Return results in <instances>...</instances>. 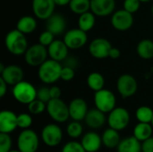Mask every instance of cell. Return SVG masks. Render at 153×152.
I'll return each instance as SVG.
<instances>
[{
  "instance_id": "cell-27",
  "label": "cell",
  "mask_w": 153,
  "mask_h": 152,
  "mask_svg": "<svg viewBox=\"0 0 153 152\" xmlns=\"http://www.w3.org/2000/svg\"><path fill=\"white\" fill-rule=\"evenodd\" d=\"M95 22H96V15L91 11H88L79 15L78 28L84 30L85 32H88L94 27Z\"/></svg>"
},
{
  "instance_id": "cell-20",
  "label": "cell",
  "mask_w": 153,
  "mask_h": 152,
  "mask_svg": "<svg viewBox=\"0 0 153 152\" xmlns=\"http://www.w3.org/2000/svg\"><path fill=\"white\" fill-rule=\"evenodd\" d=\"M66 29V21L60 13H53L46 20V30L52 32L55 36L61 35Z\"/></svg>"
},
{
  "instance_id": "cell-21",
  "label": "cell",
  "mask_w": 153,
  "mask_h": 152,
  "mask_svg": "<svg viewBox=\"0 0 153 152\" xmlns=\"http://www.w3.org/2000/svg\"><path fill=\"white\" fill-rule=\"evenodd\" d=\"M106 120V114L96 108L93 109H90L84 118L86 125L92 130L101 128L105 125Z\"/></svg>"
},
{
  "instance_id": "cell-36",
  "label": "cell",
  "mask_w": 153,
  "mask_h": 152,
  "mask_svg": "<svg viewBox=\"0 0 153 152\" xmlns=\"http://www.w3.org/2000/svg\"><path fill=\"white\" fill-rule=\"evenodd\" d=\"M61 152H86L85 150L83 149L81 142H76V141H71L66 142Z\"/></svg>"
},
{
  "instance_id": "cell-2",
  "label": "cell",
  "mask_w": 153,
  "mask_h": 152,
  "mask_svg": "<svg viewBox=\"0 0 153 152\" xmlns=\"http://www.w3.org/2000/svg\"><path fill=\"white\" fill-rule=\"evenodd\" d=\"M4 45L6 49L14 56L24 55L29 47L25 34L17 29L10 30L5 35Z\"/></svg>"
},
{
  "instance_id": "cell-15",
  "label": "cell",
  "mask_w": 153,
  "mask_h": 152,
  "mask_svg": "<svg viewBox=\"0 0 153 152\" xmlns=\"http://www.w3.org/2000/svg\"><path fill=\"white\" fill-rule=\"evenodd\" d=\"M1 78L8 84L14 86L20 82L23 81L24 73L22 67L17 65H9L0 73Z\"/></svg>"
},
{
  "instance_id": "cell-34",
  "label": "cell",
  "mask_w": 153,
  "mask_h": 152,
  "mask_svg": "<svg viewBox=\"0 0 153 152\" xmlns=\"http://www.w3.org/2000/svg\"><path fill=\"white\" fill-rule=\"evenodd\" d=\"M30 113H21L17 115V125L22 130L29 129L32 125V117Z\"/></svg>"
},
{
  "instance_id": "cell-10",
  "label": "cell",
  "mask_w": 153,
  "mask_h": 152,
  "mask_svg": "<svg viewBox=\"0 0 153 152\" xmlns=\"http://www.w3.org/2000/svg\"><path fill=\"white\" fill-rule=\"evenodd\" d=\"M117 89L120 96L124 99L133 97L138 90V82L136 79L128 73L119 76L117 82Z\"/></svg>"
},
{
  "instance_id": "cell-39",
  "label": "cell",
  "mask_w": 153,
  "mask_h": 152,
  "mask_svg": "<svg viewBox=\"0 0 153 152\" xmlns=\"http://www.w3.org/2000/svg\"><path fill=\"white\" fill-rule=\"evenodd\" d=\"M37 99L45 102L46 104L51 99L50 96V88L41 87L37 90Z\"/></svg>"
},
{
  "instance_id": "cell-43",
  "label": "cell",
  "mask_w": 153,
  "mask_h": 152,
  "mask_svg": "<svg viewBox=\"0 0 153 152\" xmlns=\"http://www.w3.org/2000/svg\"><path fill=\"white\" fill-rule=\"evenodd\" d=\"M62 94L61 89L57 86H52L50 88V96H51V99H60Z\"/></svg>"
},
{
  "instance_id": "cell-18",
  "label": "cell",
  "mask_w": 153,
  "mask_h": 152,
  "mask_svg": "<svg viewBox=\"0 0 153 152\" xmlns=\"http://www.w3.org/2000/svg\"><path fill=\"white\" fill-rule=\"evenodd\" d=\"M68 50L69 47L65 43V41L61 39H55L48 47V56L51 59L58 62L64 61L68 56Z\"/></svg>"
},
{
  "instance_id": "cell-9",
  "label": "cell",
  "mask_w": 153,
  "mask_h": 152,
  "mask_svg": "<svg viewBox=\"0 0 153 152\" xmlns=\"http://www.w3.org/2000/svg\"><path fill=\"white\" fill-rule=\"evenodd\" d=\"M40 137L48 147H56L63 141V131L57 124H48L42 128Z\"/></svg>"
},
{
  "instance_id": "cell-50",
  "label": "cell",
  "mask_w": 153,
  "mask_h": 152,
  "mask_svg": "<svg viewBox=\"0 0 153 152\" xmlns=\"http://www.w3.org/2000/svg\"><path fill=\"white\" fill-rule=\"evenodd\" d=\"M152 126H153V119H152Z\"/></svg>"
},
{
  "instance_id": "cell-22",
  "label": "cell",
  "mask_w": 153,
  "mask_h": 152,
  "mask_svg": "<svg viewBox=\"0 0 153 152\" xmlns=\"http://www.w3.org/2000/svg\"><path fill=\"white\" fill-rule=\"evenodd\" d=\"M81 143L85 151L91 152H98L103 145L101 136L93 131L88 132L83 134V136L82 137Z\"/></svg>"
},
{
  "instance_id": "cell-42",
  "label": "cell",
  "mask_w": 153,
  "mask_h": 152,
  "mask_svg": "<svg viewBox=\"0 0 153 152\" xmlns=\"http://www.w3.org/2000/svg\"><path fill=\"white\" fill-rule=\"evenodd\" d=\"M78 60L76 57L74 56H67L65 60H64V65L65 66H69L71 68H74L75 70V68L78 66Z\"/></svg>"
},
{
  "instance_id": "cell-3",
  "label": "cell",
  "mask_w": 153,
  "mask_h": 152,
  "mask_svg": "<svg viewBox=\"0 0 153 152\" xmlns=\"http://www.w3.org/2000/svg\"><path fill=\"white\" fill-rule=\"evenodd\" d=\"M47 113L57 124L66 122L70 118L68 105L61 99H53L47 103Z\"/></svg>"
},
{
  "instance_id": "cell-23",
  "label": "cell",
  "mask_w": 153,
  "mask_h": 152,
  "mask_svg": "<svg viewBox=\"0 0 153 152\" xmlns=\"http://www.w3.org/2000/svg\"><path fill=\"white\" fill-rule=\"evenodd\" d=\"M101 139H102L103 145L109 150L117 149L119 142H121L119 131H117L111 127H108L103 132L101 135Z\"/></svg>"
},
{
  "instance_id": "cell-30",
  "label": "cell",
  "mask_w": 153,
  "mask_h": 152,
  "mask_svg": "<svg viewBox=\"0 0 153 152\" xmlns=\"http://www.w3.org/2000/svg\"><path fill=\"white\" fill-rule=\"evenodd\" d=\"M69 9L75 14H82L91 11V0H71Z\"/></svg>"
},
{
  "instance_id": "cell-32",
  "label": "cell",
  "mask_w": 153,
  "mask_h": 152,
  "mask_svg": "<svg viewBox=\"0 0 153 152\" xmlns=\"http://www.w3.org/2000/svg\"><path fill=\"white\" fill-rule=\"evenodd\" d=\"M83 127L80 121L73 120L71 123L68 124L66 127V133L72 139H78L82 135Z\"/></svg>"
},
{
  "instance_id": "cell-16",
  "label": "cell",
  "mask_w": 153,
  "mask_h": 152,
  "mask_svg": "<svg viewBox=\"0 0 153 152\" xmlns=\"http://www.w3.org/2000/svg\"><path fill=\"white\" fill-rule=\"evenodd\" d=\"M116 8V0H91V11L98 17L112 15Z\"/></svg>"
},
{
  "instance_id": "cell-48",
  "label": "cell",
  "mask_w": 153,
  "mask_h": 152,
  "mask_svg": "<svg viewBox=\"0 0 153 152\" xmlns=\"http://www.w3.org/2000/svg\"><path fill=\"white\" fill-rule=\"evenodd\" d=\"M142 3H147V2H149V1H151V0H140Z\"/></svg>"
},
{
  "instance_id": "cell-49",
  "label": "cell",
  "mask_w": 153,
  "mask_h": 152,
  "mask_svg": "<svg viewBox=\"0 0 153 152\" xmlns=\"http://www.w3.org/2000/svg\"><path fill=\"white\" fill-rule=\"evenodd\" d=\"M152 15H153V4H152Z\"/></svg>"
},
{
  "instance_id": "cell-37",
  "label": "cell",
  "mask_w": 153,
  "mask_h": 152,
  "mask_svg": "<svg viewBox=\"0 0 153 152\" xmlns=\"http://www.w3.org/2000/svg\"><path fill=\"white\" fill-rule=\"evenodd\" d=\"M54 38H55V35L52 32H50L49 30H46L45 31L40 33V35L39 37V43L48 47L55 40Z\"/></svg>"
},
{
  "instance_id": "cell-6",
  "label": "cell",
  "mask_w": 153,
  "mask_h": 152,
  "mask_svg": "<svg viewBox=\"0 0 153 152\" xmlns=\"http://www.w3.org/2000/svg\"><path fill=\"white\" fill-rule=\"evenodd\" d=\"M48 47L38 43L28 47L24 54V60L28 65L31 67H39L48 59Z\"/></svg>"
},
{
  "instance_id": "cell-46",
  "label": "cell",
  "mask_w": 153,
  "mask_h": 152,
  "mask_svg": "<svg viewBox=\"0 0 153 152\" xmlns=\"http://www.w3.org/2000/svg\"><path fill=\"white\" fill-rule=\"evenodd\" d=\"M56 4L58 6H65L69 4V3L71 2V0H54Z\"/></svg>"
},
{
  "instance_id": "cell-38",
  "label": "cell",
  "mask_w": 153,
  "mask_h": 152,
  "mask_svg": "<svg viewBox=\"0 0 153 152\" xmlns=\"http://www.w3.org/2000/svg\"><path fill=\"white\" fill-rule=\"evenodd\" d=\"M141 3L142 2L140 0H125L123 6L125 10L134 14L140 9Z\"/></svg>"
},
{
  "instance_id": "cell-4",
  "label": "cell",
  "mask_w": 153,
  "mask_h": 152,
  "mask_svg": "<svg viewBox=\"0 0 153 152\" xmlns=\"http://www.w3.org/2000/svg\"><path fill=\"white\" fill-rule=\"evenodd\" d=\"M36 88L29 82L22 81L13 86L12 94L14 99L23 105H28L37 99Z\"/></svg>"
},
{
  "instance_id": "cell-47",
  "label": "cell",
  "mask_w": 153,
  "mask_h": 152,
  "mask_svg": "<svg viewBox=\"0 0 153 152\" xmlns=\"http://www.w3.org/2000/svg\"><path fill=\"white\" fill-rule=\"evenodd\" d=\"M8 152H21V151L17 149V150H11L10 151H8Z\"/></svg>"
},
{
  "instance_id": "cell-35",
  "label": "cell",
  "mask_w": 153,
  "mask_h": 152,
  "mask_svg": "<svg viewBox=\"0 0 153 152\" xmlns=\"http://www.w3.org/2000/svg\"><path fill=\"white\" fill-rule=\"evenodd\" d=\"M12 138L9 133H0V152H8L12 150Z\"/></svg>"
},
{
  "instance_id": "cell-28",
  "label": "cell",
  "mask_w": 153,
  "mask_h": 152,
  "mask_svg": "<svg viewBox=\"0 0 153 152\" xmlns=\"http://www.w3.org/2000/svg\"><path fill=\"white\" fill-rule=\"evenodd\" d=\"M136 52L138 56L144 60H149L153 58V41L151 39L141 40L137 47Z\"/></svg>"
},
{
  "instance_id": "cell-1",
  "label": "cell",
  "mask_w": 153,
  "mask_h": 152,
  "mask_svg": "<svg viewBox=\"0 0 153 152\" xmlns=\"http://www.w3.org/2000/svg\"><path fill=\"white\" fill-rule=\"evenodd\" d=\"M63 65L60 62L54 59H47L39 66L38 76L45 84H53L56 82L61 76Z\"/></svg>"
},
{
  "instance_id": "cell-33",
  "label": "cell",
  "mask_w": 153,
  "mask_h": 152,
  "mask_svg": "<svg viewBox=\"0 0 153 152\" xmlns=\"http://www.w3.org/2000/svg\"><path fill=\"white\" fill-rule=\"evenodd\" d=\"M27 106L29 113L31 115H40L47 110V104L38 99H35Z\"/></svg>"
},
{
  "instance_id": "cell-26",
  "label": "cell",
  "mask_w": 153,
  "mask_h": 152,
  "mask_svg": "<svg viewBox=\"0 0 153 152\" xmlns=\"http://www.w3.org/2000/svg\"><path fill=\"white\" fill-rule=\"evenodd\" d=\"M36 28L37 21L33 16L30 15H24L21 17L16 23V29L25 35L32 33Z\"/></svg>"
},
{
  "instance_id": "cell-51",
  "label": "cell",
  "mask_w": 153,
  "mask_h": 152,
  "mask_svg": "<svg viewBox=\"0 0 153 152\" xmlns=\"http://www.w3.org/2000/svg\"><path fill=\"white\" fill-rule=\"evenodd\" d=\"M86 152H91V151H86Z\"/></svg>"
},
{
  "instance_id": "cell-17",
  "label": "cell",
  "mask_w": 153,
  "mask_h": 152,
  "mask_svg": "<svg viewBox=\"0 0 153 152\" xmlns=\"http://www.w3.org/2000/svg\"><path fill=\"white\" fill-rule=\"evenodd\" d=\"M70 118L75 121L84 120L89 109L87 102L82 98H75L68 105Z\"/></svg>"
},
{
  "instance_id": "cell-8",
  "label": "cell",
  "mask_w": 153,
  "mask_h": 152,
  "mask_svg": "<svg viewBox=\"0 0 153 152\" xmlns=\"http://www.w3.org/2000/svg\"><path fill=\"white\" fill-rule=\"evenodd\" d=\"M94 104L96 108L100 109L105 114H108L116 108L117 99L115 94L111 90L102 89L95 92Z\"/></svg>"
},
{
  "instance_id": "cell-13",
  "label": "cell",
  "mask_w": 153,
  "mask_h": 152,
  "mask_svg": "<svg viewBox=\"0 0 153 152\" xmlns=\"http://www.w3.org/2000/svg\"><path fill=\"white\" fill-rule=\"evenodd\" d=\"M56 3L54 0H32L31 8L33 14L39 20H47L55 11Z\"/></svg>"
},
{
  "instance_id": "cell-25",
  "label": "cell",
  "mask_w": 153,
  "mask_h": 152,
  "mask_svg": "<svg viewBox=\"0 0 153 152\" xmlns=\"http://www.w3.org/2000/svg\"><path fill=\"white\" fill-rule=\"evenodd\" d=\"M153 133V126L150 123H141L139 122L133 130V135L138 139L140 142H144L151 138Z\"/></svg>"
},
{
  "instance_id": "cell-45",
  "label": "cell",
  "mask_w": 153,
  "mask_h": 152,
  "mask_svg": "<svg viewBox=\"0 0 153 152\" xmlns=\"http://www.w3.org/2000/svg\"><path fill=\"white\" fill-rule=\"evenodd\" d=\"M7 86H8V84L0 77V97L1 98H4V95L6 94V92H7Z\"/></svg>"
},
{
  "instance_id": "cell-29",
  "label": "cell",
  "mask_w": 153,
  "mask_h": 152,
  "mask_svg": "<svg viewBox=\"0 0 153 152\" xmlns=\"http://www.w3.org/2000/svg\"><path fill=\"white\" fill-rule=\"evenodd\" d=\"M87 85L91 90L96 92L98 90L104 89L105 79L103 75L98 72L91 73L87 77Z\"/></svg>"
},
{
  "instance_id": "cell-44",
  "label": "cell",
  "mask_w": 153,
  "mask_h": 152,
  "mask_svg": "<svg viewBox=\"0 0 153 152\" xmlns=\"http://www.w3.org/2000/svg\"><path fill=\"white\" fill-rule=\"evenodd\" d=\"M121 56V52L120 50L117 48V47H112L110 51H109V54H108V57H110L111 59H118Z\"/></svg>"
},
{
  "instance_id": "cell-40",
  "label": "cell",
  "mask_w": 153,
  "mask_h": 152,
  "mask_svg": "<svg viewBox=\"0 0 153 152\" xmlns=\"http://www.w3.org/2000/svg\"><path fill=\"white\" fill-rule=\"evenodd\" d=\"M74 75H75V73H74V68L63 65V68L61 71V76H60L61 80H63L64 82H70L74 78Z\"/></svg>"
},
{
  "instance_id": "cell-19",
  "label": "cell",
  "mask_w": 153,
  "mask_h": 152,
  "mask_svg": "<svg viewBox=\"0 0 153 152\" xmlns=\"http://www.w3.org/2000/svg\"><path fill=\"white\" fill-rule=\"evenodd\" d=\"M17 125V115L11 110H3L0 112V133H11Z\"/></svg>"
},
{
  "instance_id": "cell-7",
  "label": "cell",
  "mask_w": 153,
  "mask_h": 152,
  "mask_svg": "<svg viewBox=\"0 0 153 152\" xmlns=\"http://www.w3.org/2000/svg\"><path fill=\"white\" fill-rule=\"evenodd\" d=\"M130 119V114L126 108L116 107L108 113V124L109 127L120 132L125 130L129 125Z\"/></svg>"
},
{
  "instance_id": "cell-5",
  "label": "cell",
  "mask_w": 153,
  "mask_h": 152,
  "mask_svg": "<svg viewBox=\"0 0 153 152\" xmlns=\"http://www.w3.org/2000/svg\"><path fill=\"white\" fill-rule=\"evenodd\" d=\"M39 147V138L31 129L22 130L17 137V149L21 152H37Z\"/></svg>"
},
{
  "instance_id": "cell-31",
  "label": "cell",
  "mask_w": 153,
  "mask_h": 152,
  "mask_svg": "<svg viewBox=\"0 0 153 152\" xmlns=\"http://www.w3.org/2000/svg\"><path fill=\"white\" fill-rule=\"evenodd\" d=\"M135 117L138 122L152 124L153 119V109L148 106H141L135 111Z\"/></svg>"
},
{
  "instance_id": "cell-14",
  "label": "cell",
  "mask_w": 153,
  "mask_h": 152,
  "mask_svg": "<svg viewBox=\"0 0 153 152\" xmlns=\"http://www.w3.org/2000/svg\"><path fill=\"white\" fill-rule=\"evenodd\" d=\"M111 43L104 38H97L89 45V52L91 56L96 59H105L108 57Z\"/></svg>"
},
{
  "instance_id": "cell-11",
  "label": "cell",
  "mask_w": 153,
  "mask_h": 152,
  "mask_svg": "<svg viewBox=\"0 0 153 152\" xmlns=\"http://www.w3.org/2000/svg\"><path fill=\"white\" fill-rule=\"evenodd\" d=\"M111 25L118 31H126L134 24L133 13L127 12L124 8L114 12L111 15Z\"/></svg>"
},
{
  "instance_id": "cell-12",
  "label": "cell",
  "mask_w": 153,
  "mask_h": 152,
  "mask_svg": "<svg viewBox=\"0 0 153 152\" xmlns=\"http://www.w3.org/2000/svg\"><path fill=\"white\" fill-rule=\"evenodd\" d=\"M63 40L67 45L69 49H79L87 43V32L80 28H74L65 33Z\"/></svg>"
},
{
  "instance_id": "cell-41",
  "label": "cell",
  "mask_w": 153,
  "mask_h": 152,
  "mask_svg": "<svg viewBox=\"0 0 153 152\" xmlns=\"http://www.w3.org/2000/svg\"><path fill=\"white\" fill-rule=\"evenodd\" d=\"M142 152H153V137L142 142Z\"/></svg>"
},
{
  "instance_id": "cell-24",
  "label": "cell",
  "mask_w": 153,
  "mask_h": 152,
  "mask_svg": "<svg viewBox=\"0 0 153 152\" xmlns=\"http://www.w3.org/2000/svg\"><path fill=\"white\" fill-rule=\"evenodd\" d=\"M117 151V152H142V142L134 135L126 137L121 140Z\"/></svg>"
}]
</instances>
